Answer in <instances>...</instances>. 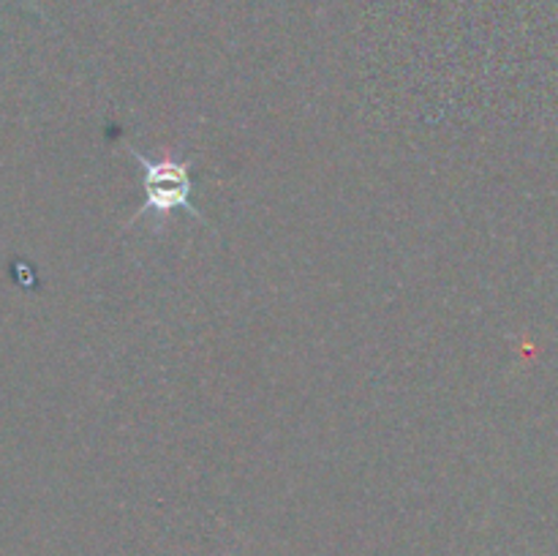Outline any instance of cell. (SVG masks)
Masks as SVG:
<instances>
[{
  "mask_svg": "<svg viewBox=\"0 0 558 556\" xmlns=\"http://www.w3.org/2000/svg\"><path fill=\"white\" fill-rule=\"evenodd\" d=\"M129 150L142 164V189H145V205L140 207L136 218L145 216L147 210L156 213V216H169L172 210H183L202 221V213L191 202L194 180H191L189 161H180V158L169 156V153L161 158H147L140 150H134V147H129Z\"/></svg>",
  "mask_w": 558,
  "mask_h": 556,
  "instance_id": "obj_1",
  "label": "cell"
}]
</instances>
